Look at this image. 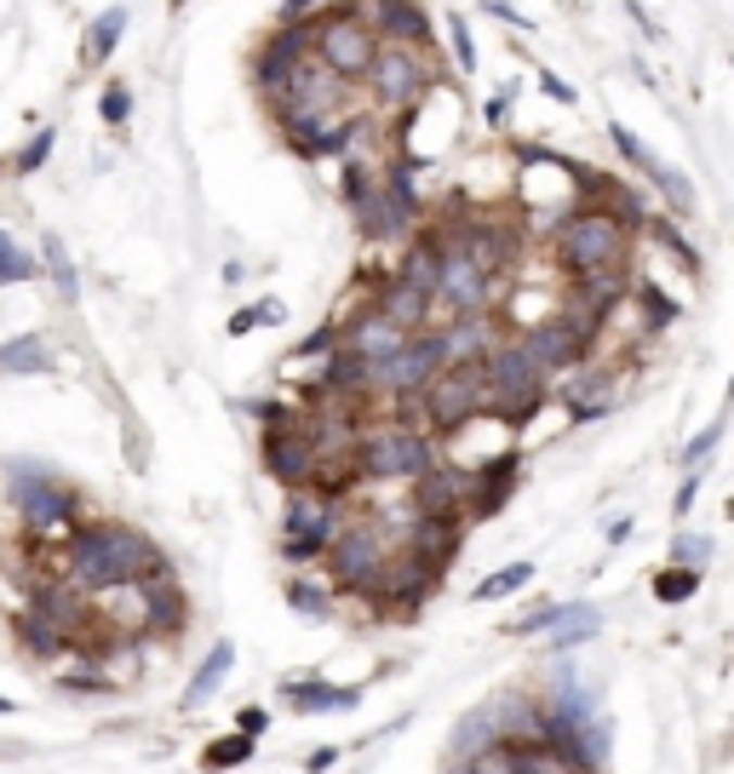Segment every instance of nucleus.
<instances>
[{
	"label": "nucleus",
	"instance_id": "obj_8",
	"mask_svg": "<svg viewBox=\"0 0 734 774\" xmlns=\"http://www.w3.org/2000/svg\"><path fill=\"white\" fill-rule=\"evenodd\" d=\"M344 528V499L321 487H293L288 517H281V562H321V551Z\"/></svg>",
	"mask_w": 734,
	"mask_h": 774
},
{
	"label": "nucleus",
	"instance_id": "obj_15",
	"mask_svg": "<svg viewBox=\"0 0 734 774\" xmlns=\"http://www.w3.org/2000/svg\"><path fill=\"white\" fill-rule=\"evenodd\" d=\"M597 631H603V614L591 602H550L540 614L517 620L511 637H545L550 648H580V643L597 637Z\"/></svg>",
	"mask_w": 734,
	"mask_h": 774
},
{
	"label": "nucleus",
	"instance_id": "obj_13",
	"mask_svg": "<svg viewBox=\"0 0 734 774\" xmlns=\"http://www.w3.org/2000/svg\"><path fill=\"white\" fill-rule=\"evenodd\" d=\"M442 580L431 574V568H419L407 551H391V562H384V574L374 580V591H367V602H379L391 620H407V614H419L425 597H431Z\"/></svg>",
	"mask_w": 734,
	"mask_h": 774
},
{
	"label": "nucleus",
	"instance_id": "obj_19",
	"mask_svg": "<svg viewBox=\"0 0 734 774\" xmlns=\"http://www.w3.org/2000/svg\"><path fill=\"white\" fill-rule=\"evenodd\" d=\"M442 333V351H447V368L454 361H482L488 351H499L505 344V316H454V321H436Z\"/></svg>",
	"mask_w": 734,
	"mask_h": 774
},
{
	"label": "nucleus",
	"instance_id": "obj_28",
	"mask_svg": "<svg viewBox=\"0 0 734 774\" xmlns=\"http://www.w3.org/2000/svg\"><path fill=\"white\" fill-rule=\"evenodd\" d=\"M17 637H24V655H29V660H64V655H69V637H64V631L47 625L40 614H29V608L17 614Z\"/></svg>",
	"mask_w": 734,
	"mask_h": 774
},
{
	"label": "nucleus",
	"instance_id": "obj_16",
	"mask_svg": "<svg viewBox=\"0 0 734 774\" xmlns=\"http://www.w3.org/2000/svg\"><path fill=\"white\" fill-rule=\"evenodd\" d=\"M459 545H465V517H419L407 522V540L396 545V551H407L419 568H431V574L442 580L447 574V562L459 557Z\"/></svg>",
	"mask_w": 734,
	"mask_h": 774
},
{
	"label": "nucleus",
	"instance_id": "obj_18",
	"mask_svg": "<svg viewBox=\"0 0 734 774\" xmlns=\"http://www.w3.org/2000/svg\"><path fill=\"white\" fill-rule=\"evenodd\" d=\"M87 602H92V597L69 591L64 580H40V585H29V614H40L47 625L64 631L75 655L87 648V625H92V608H87Z\"/></svg>",
	"mask_w": 734,
	"mask_h": 774
},
{
	"label": "nucleus",
	"instance_id": "obj_17",
	"mask_svg": "<svg viewBox=\"0 0 734 774\" xmlns=\"http://www.w3.org/2000/svg\"><path fill=\"white\" fill-rule=\"evenodd\" d=\"M367 29H374L379 47H436V29H431V12L419 7V0H374V7L362 12Z\"/></svg>",
	"mask_w": 734,
	"mask_h": 774
},
{
	"label": "nucleus",
	"instance_id": "obj_35",
	"mask_svg": "<svg viewBox=\"0 0 734 774\" xmlns=\"http://www.w3.org/2000/svg\"><path fill=\"white\" fill-rule=\"evenodd\" d=\"M695 591H700V574H695V568H660V574H655V597L666 602V608H678V602H688V597H695Z\"/></svg>",
	"mask_w": 734,
	"mask_h": 774
},
{
	"label": "nucleus",
	"instance_id": "obj_52",
	"mask_svg": "<svg viewBox=\"0 0 734 774\" xmlns=\"http://www.w3.org/2000/svg\"><path fill=\"white\" fill-rule=\"evenodd\" d=\"M333 763H339V751H333V746H321V751H311V763H304V769L321 774V769H333Z\"/></svg>",
	"mask_w": 734,
	"mask_h": 774
},
{
	"label": "nucleus",
	"instance_id": "obj_10",
	"mask_svg": "<svg viewBox=\"0 0 734 774\" xmlns=\"http://www.w3.org/2000/svg\"><path fill=\"white\" fill-rule=\"evenodd\" d=\"M311 58H316V17L311 24H276L270 40L253 52L248 75L270 104H281V98H288V80L299 75V64H311Z\"/></svg>",
	"mask_w": 734,
	"mask_h": 774
},
{
	"label": "nucleus",
	"instance_id": "obj_43",
	"mask_svg": "<svg viewBox=\"0 0 734 774\" xmlns=\"http://www.w3.org/2000/svg\"><path fill=\"white\" fill-rule=\"evenodd\" d=\"M98 115H104V127H127V120H132V87H110L104 104H98Z\"/></svg>",
	"mask_w": 734,
	"mask_h": 774
},
{
	"label": "nucleus",
	"instance_id": "obj_21",
	"mask_svg": "<svg viewBox=\"0 0 734 774\" xmlns=\"http://www.w3.org/2000/svg\"><path fill=\"white\" fill-rule=\"evenodd\" d=\"M494 711V728H499V746H540V718L545 706L534 695H522V688H505L499 700H488Z\"/></svg>",
	"mask_w": 734,
	"mask_h": 774
},
{
	"label": "nucleus",
	"instance_id": "obj_40",
	"mask_svg": "<svg viewBox=\"0 0 734 774\" xmlns=\"http://www.w3.org/2000/svg\"><path fill=\"white\" fill-rule=\"evenodd\" d=\"M706 562H711V540L706 534H678V540H671V568H695V574H700Z\"/></svg>",
	"mask_w": 734,
	"mask_h": 774
},
{
	"label": "nucleus",
	"instance_id": "obj_48",
	"mask_svg": "<svg viewBox=\"0 0 734 774\" xmlns=\"http://www.w3.org/2000/svg\"><path fill=\"white\" fill-rule=\"evenodd\" d=\"M511 104H517V87H505V92L488 98V127H505V120H511Z\"/></svg>",
	"mask_w": 734,
	"mask_h": 774
},
{
	"label": "nucleus",
	"instance_id": "obj_12",
	"mask_svg": "<svg viewBox=\"0 0 734 774\" xmlns=\"http://www.w3.org/2000/svg\"><path fill=\"white\" fill-rule=\"evenodd\" d=\"M517 351L534 361V368L550 379V373H574V368H585V344L568 333V321L550 310V316H534V321H522L517 328Z\"/></svg>",
	"mask_w": 734,
	"mask_h": 774
},
{
	"label": "nucleus",
	"instance_id": "obj_20",
	"mask_svg": "<svg viewBox=\"0 0 734 774\" xmlns=\"http://www.w3.org/2000/svg\"><path fill=\"white\" fill-rule=\"evenodd\" d=\"M367 310H374L379 321H391V328H396V333H407V339H414L419 328H431V321H436V310H431V304H425L414 288H402L396 276L374 281V304H367Z\"/></svg>",
	"mask_w": 734,
	"mask_h": 774
},
{
	"label": "nucleus",
	"instance_id": "obj_44",
	"mask_svg": "<svg viewBox=\"0 0 734 774\" xmlns=\"http://www.w3.org/2000/svg\"><path fill=\"white\" fill-rule=\"evenodd\" d=\"M454 58H459V75H477V40H471V29H465V17L454 12Z\"/></svg>",
	"mask_w": 734,
	"mask_h": 774
},
{
	"label": "nucleus",
	"instance_id": "obj_49",
	"mask_svg": "<svg viewBox=\"0 0 734 774\" xmlns=\"http://www.w3.org/2000/svg\"><path fill=\"white\" fill-rule=\"evenodd\" d=\"M540 87H545L550 98H557V104H580V92H574V87H568V80H562V75H550V69L540 75Z\"/></svg>",
	"mask_w": 734,
	"mask_h": 774
},
{
	"label": "nucleus",
	"instance_id": "obj_36",
	"mask_svg": "<svg viewBox=\"0 0 734 774\" xmlns=\"http://www.w3.org/2000/svg\"><path fill=\"white\" fill-rule=\"evenodd\" d=\"M625 299H637L643 304V310H648V328H671V321H678V299H666L660 288H655V281H631V293Z\"/></svg>",
	"mask_w": 734,
	"mask_h": 774
},
{
	"label": "nucleus",
	"instance_id": "obj_45",
	"mask_svg": "<svg viewBox=\"0 0 734 774\" xmlns=\"http://www.w3.org/2000/svg\"><path fill=\"white\" fill-rule=\"evenodd\" d=\"M64 688H69V695H110L115 683L92 665V671H64Z\"/></svg>",
	"mask_w": 734,
	"mask_h": 774
},
{
	"label": "nucleus",
	"instance_id": "obj_4",
	"mask_svg": "<svg viewBox=\"0 0 734 774\" xmlns=\"http://www.w3.org/2000/svg\"><path fill=\"white\" fill-rule=\"evenodd\" d=\"M550 402V379L517 351V339H505L499 351L482 356V414L499 419L505 431L528 424Z\"/></svg>",
	"mask_w": 734,
	"mask_h": 774
},
{
	"label": "nucleus",
	"instance_id": "obj_24",
	"mask_svg": "<svg viewBox=\"0 0 734 774\" xmlns=\"http://www.w3.org/2000/svg\"><path fill=\"white\" fill-rule=\"evenodd\" d=\"M281 700L304 718H321V711H351L362 700V688H339V683H316V677H293L281 683Z\"/></svg>",
	"mask_w": 734,
	"mask_h": 774
},
{
	"label": "nucleus",
	"instance_id": "obj_23",
	"mask_svg": "<svg viewBox=\"0 0 734 774\" xmlns=\"http://www.w3.org/2000/svg\"><path fill=\"white\" fill-rule=\"evenodd\" d=\"M414 505L419 517H465V477L454 471V465H431V471H425L419 482H414Z\"/></svg>",
	"mask_w": 734,
	"mask_h": 774
},
{
	"label": "nucleus",
	"instance_id": "obj_22",
	"mask_svg": "<svg viewBox=\"0 0 734 774\" xmlns=\"http://www.w3.org/2000/svg\"><path fill=\"white\" fill-rule=\"evenodd\" d=\"M391 276L402 281V288H414L425 304L436 299V281H442V248L431 241V230H425V224H419L414 236H407V253L396 258V270H391Z\"/></svg>",
	"mask_w": 734,
	"mask_h": 774
},
{
	"label": "nucleus",
	"instance_id": "obj_41",
	"mask_svg": "<svg viewBox=\"0 0 734 774\" xmlns=\"http://www.w3.org/2000/svg\"><path fill=\"white\" fill-rule=\"evenodd\" d=\"M723 431H729V419L718 414V419H711V424H706V431H695V436H688V442H683V459H688V465H706V459H711V447H718V442H723Z\"/></svg>",
	"mask_w": 734,
	"mask_h": 774
},
{
	"label": "nucleus",
	"instance_id": "obj_47",
	"mask_svg": "<svg viewBox=\"0 0 734 774\" xmlns=\"http://www.w3.org/2000/svg\"><path fill=\"white\" fill-rule=\"evenodd\" d=\"M328 7L333 0H288V7H281V24H311V17H321Z\"/></svg>",
	"mask_w": 734,
	"mask_h": 774
},
{
	"label": "nucleus",
	"instance_id": "obj_53",
	"mask_svg": "<svg viewBox=\"0 0 734 774\" xmlns=\"http://www.w3.org/2000/svg\"><path fill=\"white\" fill-rule=\"evenodd\" d=\"M0 718H12V700L7 695H0Z\"/></svg>",
	"mask_w": 734,
	"mask_h": 774
},
{
	"label": "nucleus",
	"instance_id": "obj_46",
	"mask_svg": "<svg viewBox=\"0 0 734 774\" xmlns=\"http://www.w3.org/2000/svg\"><path fill=\"white\" fill-rule=\"evenodd\" d=\"M264 728H270V711H264V706H241V711H236V735L258 740Z\"/></svg>",
	"mask_w": 734,
	"mask_h": 774
},
{
	"label": "nucleus",
	"instance_id": "obj_34",
	"mask_svg": "<svg viewBox=\"0 0 734 774\" xmlns=\"http://www.w3.org/2000/svg\"><path fill=\"white\" fill-rule=\"evenodd\" d=\"M248 758H253V740H248V735H218L207 751H201V769L224 774V769H241Z\"/></svg>",
	"mask_w": 734,
	"mask_h": 774
},
{
	"label": "nucleus",
	"instance_id": "obj_2",
	"mask_svg": "<svg viewBox=\"0 0 734 774\" xmlns=\"http://www.w3.org/2000/svg\"><path fill=\"white\" fill-rule=\"evenodd\" d=\"M351 465H356V482H419L431 465H442V442L419 424H402V419H367L356 442H351Z\"/></svg>",
	"mask_w": 734,
	"mask_h": 774
},
{
	"label": "nucleus",
	"instance_id": "obj_1",
	"mask_svg": "<svg viewBox=\"0 0 734 774\" xmlns=\"http://www.w3.org/2000/svg\"><path fill=\"white\" fill-rule=\"evenodd\" d=\"M64 585L80 597H110V591H127L138 580H167L173 562L150 545V534H138L127 522H87L75 528L64 545Z\"/></svg>",
	"mask_w": 734,
	"mask_h": 774
},
{
	"label": "nucleus",
	"instance_id": "obj_29",
	"mask_svg": "<svg viewBox=\"0 0 734 774\" xmlns=\"http://www.w3.org/2000/svg\"><path fill=\"white\" fill-rule=\"evenodd\" d=\"M121 29H127V7H104V12H98V24L87 29V47H80V58H87V64H104V58L115 52Z\"/></svg>",
	"mask_w": 734,
	"mask_h": 774
},
{
	"label": "nucleus",
	"instance_id": "obj_26",
	"mask_svg": "<svg viewBox=\"0 0 734 774\" xmlns=\"http://www.w3.org/2000/svg\"><path fill=\"white\" fill-rule=\"evenodd\" d=\"M494 746H499L494 711L477 706V711H465V718L454 723V735H447V758H454V763H471V758H482V751H494Z\"/></svg>",
	"mask_w": 734,
	"mask_h": 774
},
{
	"label": "nucleus",
	"instance_id": "obj_39",
	"mask_svg": "<svg viewBox=\"0 0 734 774\" xmlns=\"http://www.w3.org/2000/svg\"><path fill=\"white\" fill-rule=\"evenodd\" d=\"M40 270H35V258L17 248L12 236H0V288H12V281H35Z\"/></svg>",
	"mask_w": 734,
	"mask_h": 774
},
{
	"label": "nucleus",
	"instance_id": "obj_42",
	"mask_svg": "<svg viewBox=\"0 0 734 774\" xmlns=\"http://www.w3.org/2000/svg\"><path fill=\"white\" fill-rule=\"evenodd\" d=\"M52 144H58V138H52V127H47V132H35L29 144L17 150V161H12V167L24 173V178H29V173H40V167H47V161H52Z\"/></svg>",
	"mask_w": 734,
	"mask_h": 774
},
{
	"label": "nucleus",
	"instance_id": "obj_31",
	"mask_svg": "<svg viewBox=\"0 0 734 774\" xmlns=\"http://www.w3.org/2000/svg\"><path fill=\"white\" fill-rule=\"evenodd\" d=\"M608 138H615V150L631 161V167H637L643 178H648V185H660V173H666V161L655 155V150H648V144H637V132H631V127H620V120H615V127H608Z\"/></svg>",
	"mask_w": 734,
	"mask_h": 774
},
{
	"label": "nucleus",
	"instance_id": "obj_11",
	"mask_svg": "<svg viewBox=\"0 0 734 774\" xmlns=\"http://www.w3.org/2000/svg\"><path fill=\"white\" fill-rule=\"evenodd\" d=\"M316 436H311V424H304V414L293 424H276V431H264V471H270L281 487H311L316 482Z\"/></svg>",
	"mask_w": 734,
	"mask_h": 774
},
{
	"label": "nucleus",
	"instance_id": "obj_27",
	"mask_svg": "<svg viewBox=\"0 0 734 774\" xmlns=\"http://www.w3.org/2000/svg\"><path fill=\"white\" fill-rule=\"evenodd\" d=\"M230 665H236V648H230V643H213L207 660L195 665L190 688H184V711H201V706H207L218 688H224V677H230Z\"/></svg>",
	"mask_w": 734,
	"mask_h": 774
},
{
	"label": "nucleus",
	"instance_id": "obj_32",
	"mask_svg": "<svg viewBox=\"0 0 734 774\" xmlns=\"http://www.w3.org/2000/svg\"><path fill=\"white\" fill-rule=\"evenodd\" d=\"M528 580H534V562H511V568H499V574H488L471 591V602H505V597H517Z\"/></svg>",
	"mask_w": 734,
	"mask_h": 774
},
{
	"label": "nucleus",
	"instance_id": "obj_38",
	"mask_svg": "<svg viewBox=\"0 0 734 774\" xmlns=\"http://www.w3.org/2000/svg\"><path fill=\"white\" fill-rule=\"evenodd\" d=\"M40 253H47V270H52V281H58V293L80 299V276H75V264H69V253H64V241L47 236V248H40Z\"/></svg>",
	"mask_w": 734,
	"mask_h": 774
},
{
	"label": "nucleus",
	"instance_id": "obj_9",
	"mask_svg": "<svg viewBox=\"0 0 734 774\" xmlns=\"http://www.w3.org/2000/svg\"><path fill=\"white\" fill-rule=\"evenodd\" d=\"M374 58H379V40H374V29H367L362 7H339L333 0L328 17H316V64L351 87V80L367 75Z\"/></svg>",
	"mask_w": 734,
	"mask_h": 774
},
{
	"label": "nucleus",
	"instance_id": "obj_33",
	"mask_svg": "<svg viewBox=\"0 0 734 774\" xmlns=\"http://www.w3.org/2000/svg\"><path fill=\"white\" fill-rule=\"evenodd\" d=\"M40 368H47V344H40L35 333L0 344V373H40Z\"/></svg>",
	"mask_w": 734,
	"mask_h": 774
},
{
	"label": "nucleus",
	"instance_id": "obj_54",
	"mask_svg": "<svg viewBox=\"0 0 734 774\" xmlns=\"http://www.w3.org/2000/svg\"><path fill=\"white\" fill-rule=\"evenodd\" d=\"M173 7H184V0H173Z\"/></svg>",
	"mask_w": 734,
	"mask_h": 774
},
{
	"label": "nucleus",
	"instance_id": "obj_50",
	"mask_svg": "<svg viewBox=\"0 0 734 774\" xmlns=\"http://www.w3.org/2000/svg\"><path fill=\"white\" fill-rule=\"evenodd\" d=\"M488 12H494L499 17V24H517V29H528V17L511 7V0H488Z\"/></svg>",
	"mask_w": 734,
	"mask_h": 774
},
{
	"label": "nucleus",
	"instance_id": "obj_6",
	"mask_svg": "<svg viewBox=\"0 0 734 774\" xmlns=\"http://www.w3.org/2000/svg\"><path fill=\"white\" fill-rule=\"evenodd\" d=\"M396 540L384 534L379 522H344L339 540L321 551V568H328V591H344V597H362L374 591V580L384 574V562H391Z\"/></svg>",
	"mask_w": 734,
	"mask_h": 774
},
{
	"label": "nucleus",
	"instance_id": "obj_7",
	"mask_svg": "<svg viewBox=\"0 0 734 774\" xmlns=\"http://www.w3.org/2000/svg\"><path fill=\"white\" fill-rule=\"evenodd\" d=\"M442 64L425 47H379V58L367 64V87H374L379 104H391V110H419L425 98H431L442 87Z\"/></svg>",
	"mask_w": 734,
	"mask_h": 774
},
{
	"label": "nucleus",
	"instance_id": "obj_37",
	"mask_svg": "<svg viewBox=\"0 0 734 774\" xmlns=\"http://www.w3.org/2000/svg\"><path fill=\"white\" fill-rule=\"evenodd\" d=\"M281 299H258V304H248L241 316H230V339H248L253 328H281Z\"/></svg>",
	"mask_w": 734,
	"mask_h": 774
},
{
	"label": "nucleus",
	"instance_id": "obj_14",
	"mask_svg": "<svg viewBox=\"0 0 734 774\" xmlns=\"http://www.w3.org/2000/svg\"><path fill=\"white\" fill-rule=\"evenodd\" d=\"M281 132L304 161H321V155H344L362 132V115L344 110V115H281Z\"/></svg>",
	"mask_w": 734,
	"mask_h": 774
},
{
	"label": "nucleus",
	"instance_id": "obj_3",
	"mask_svg": "<svg viewBox=\"0 0 734 774\" xmlns=\"http://www.w3.org/2000/svg\"><path fill=\"white\" fill-rule=\"evenodd\" d=\"M550 253H557V264L568 270V281L597 276V270H620V264H631V230L620 218H608L597 201H585V207L557 218Z\"/></svg>",
	"mask_w": 734,
	"mask_h": 774
},
{
	"label": "nucleus",
	"instance_id": "obj_51",
	"mask_svg": "<svg viewBox=\"0 0 734 774\" xmlns=\"http://www.w3.org/2000/svg\"><path fill=\"white\" fill-rule=\"evenodd\" d=\"M695 494H700V477H688V482L678 487V499H671V511H678V517H688V505H695Z\"/></svg>",
	"mask_w": 734,
	"mask_h": 774
},
{
	"label": "nucleus",
	"instance_id": "obj_25",
	"mask_svg": "<svg viewBox=\"0 0 734 774\" xmlns=\"http://www.w3.org/2000/svg\"><path fill=\"white\" fill-rule=\"evenodd\" d=\"M562 407H568V419H603L608 407H615V384H608V373H597L585 361V368H574V384L562 391Z\"/></svg>",
	"mask_w": 734,
	"mask_h": 774
},
{
	"label": "nucleus",
	"instance_id": "obj_5",
	"mask_svg": "<svg viewBox=\"0 0 734 774\" xmlns=\"http://www.w3.org/2000/svg\"><path fill=\"white\" fill-rule=\"evenodd\" d=\"M12 505L24 517V534L29 540H58V534H75V517H80V494L64 487L47 465H12Z\"/></svg>",
	"mask_w": 734,
	"mask_h": 774
},
{
	"label": "nucleus",
	"instance_id": "obj_30",
	"mask_svg": "<svg viewBox=\"0 0 734 774\" xmlns=\"http://www.w3.org/2000/svg\"><path fill=\"white\" fill-rule=\"evenodd\" d=\"M288 608L299 620H328L333 614V591L321 580H288Z\"/></svg>",
	"mask_w": 734,
	"mask_h": 774
}]
</instances>
